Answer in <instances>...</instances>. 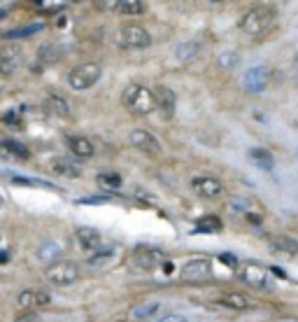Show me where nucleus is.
I'll return each mask as SVG.
<instances>
[{
	"label": "nucleus",
	"instance_id": "nucleus-29",
	"mask_svg": "<svg viewBox=\"0 0 298 322\" xmlns=\"http://www.w3.org/2000/svg\"><path fill=\"white\" fill-rule=\"evenodd\" d=\"M198 51H201V45H198V42H182V45L177 47L175 56L180 61H191L193 56H198Z\"/></svg>",
	"mask_w": 298,
	"mask_h": 322
},
{
	"label": "nucleus",
	"instance_id": "nucleus-8",
	"mask_svg": "<svg viewBox=\"0 0 298 322\" xmlns=\"http://www.w3.org/2000/svg\"><path fill=\"white\" fill-rule=\"evenodd\" d=\"M161 259H163L161 250H156V247H152V245H137L135 250H133V264H135L137 269H142V271L156 269L158 264H161Z\"/></svg>",
	"mask_w": 298,
	"mask_h": 322
},
{
	"label": "nucleus",
	"instance_id": "nucleus-25",
	"mask_svg": "<svg viewBox=\"0 0 298 322\" xmlns=\"http://www.w3.org/2000/svg\"><path fill=\"white\" fill-rule=\"evenodd\" d=\"M114 10L119 14H145L147 5L140 0H122V3H114Z\"/></svg>",
	"mask_w": 298,
	"mask_h": 322
},
{
	"label": "nucleus",
	"instance_id": "nucleus-23",
	"mask_svg": "<svg viewBox=\"0 0 298 322\" xmlns=\"http://www.w3.org/2000/svg\"><path fill=\"white\" fill-rule=\"evenodd\" d=\"M217 303H219V306L233 308V311H245V308H249V306H252V301H249L247 297H243V294H235V292L219 297V299H217Z\"/></svg>",
	"mask_w": 298,
	"mask_h": 322
},
{
	"label": "nucleus",
	"instance_id": "nucleus-4",
	"mask_svg": "<svg viewBox=\"0 0 298 322\" xmlns=\"http://www.w3.org/2000/svg\"><path fill=\"white\" fill-rule=\"evenodd\" d=\"M240 276H243V280L247 282V285H252L254 290H275L273 273H270L268 266H263V264H256V262L243 264Z\"/></svg>",
	"mask_w": 298,
	"mask_h": 322
},
{
	"label": "nucleus",
	"instance_id": "nucleus-14",
	"mask_svg": "<svg viewBox=\"0 0 298 322\" xmlns=\"http://www.w3.org/2000/svg\"><path fill=\"white\" fill-rule=\"evenodd\" d=\"M16 301H19L21 308H42L51 301V297H49V292H45V290H24Z\"/></svg>",
	"mask_w": 298,
	"mask_h": 322
},
{
	"label": "nucleus",
	"instance_id": "nucleus-30",
	"mask_svg": "<svg viewBox=\"0 0 298 322\" xmlns=\"http://www.w3.org/2000/svg\"><path fill=\"white\" fill-rule=\"evenodd\" d=\"M98 182H101L103 187H107V189H122V185H124V180H122V175L119 173H101L98 175Z\"/></svg>",
	"mask_w": 298,
	"mask_h": 322
},
{
	"label": "nucleus",
	"instance_id": "nucleus-16",
	"mask_svg": "<svg viewBox=\"0 0 298 322\" xmlns=\"http://www.w3.org/2000/svg\"><path fill=\"white\" fill-rule=\"evenodd\" d=\"M28 147H24L21 142H16V140H0V156L3 159H10V161H14V159H28Z\"/></svg>",
	"mask_w": 298,
	"mask_h": 322
},
{
	"label": "nucleus",
	"instance_id": "nucleus-28",
	"mask_svg": "<svg viewBox=\"0 0 298 322\" xmlns=\"http://www.w3.org/2000/svg\"><path fill=\"white\" fill-rule=\"evenodd\" d=\"M45 30V24H31V26H21V28H14V30H7L5 38L7 40H16V38H28V35H35Z\"/></svg>",
	"mask_w": 298,
	"mask_h": 322
},
{
	"label": "nucleus",
	"instance_id": "nucleus-6",
	"mask_svg": "<svg viewBox=\"0 0 298 322\" xmlns=\"http://www.w3.org/2000/svg\"><path fill=\"white\" fill-rule=\"evenodd\" d=\"M119 45L126 49H145L152 45V35L142 26H124L119 30Z\"/></svg>",
	"mask_w": 298,
	"mask_h": 322
},
{
	"label": "nucleus",
	"instance_id": "nucleus-21",
	"mask_svg": "<svg viewBox=\"0 0 298 322\" xmlns=\"http://www.w3.org/2000/svg\"><path fill=\"white\" fill-rule=\"evenodd\" d=\"M158 308H161V303L158 301H145V303H140V306L133 308L131 320L133 322H145V320H149V317L156 315Z\"/></svg>",
	"mask_w": 298,
	"mask_h": 322
},
{
	"label": "nucleus",
	"instance_id": "nucleus-15",
	"mask_svg": "<svg viewBox=\"0 0 298 322\" xmlns=\"http://www.w3.org/2000/svg\"><path fill=\"white\" fill-rule=\"evenodd\" d=\"M49 173H54V175H58V177H80L82 168L77 166L75 161L56 156V159L49 161Z\"/></svg>",
	"mask_w": 298,
	"mask_h": 322
},
{
	"label": "nucleus",
	"instance_id": "nucleus-3",
	"mask_svg": "<svg viewBox=\"0 0 298 322\" xmlns=\"http://www.w3.org/2000/svg\"><path fill=\"white\" fill-rule=\"evenodd\" d=\"M47 280L51 285H72V282L80 278V264L77 262H70V259H58V262L49 264L45 271Z\"/></svg>",
	"mask_w": 298,
	"mask_h": 322
},
{
	"label": "nucleus",
	"instance_id": "nucleus-36",
	"mask_svg": "<svg viewBox=\"0 0 298 322\" xmlns=\"http://www.w3.org/2000/svg\"><path fill=\"white\" fill-rule=\"evenodd\" d=\"M158 322H187L184 315H177V313H170V315H163Z\"/></svg>",
	"mask_w": 298,
	"mask_h": 322
},
{
	"label": "nucleus",
	"instance_id": "nucleus-2",
	"mask_svg": "<svg viewBox=\"0 0 298 322\" xmlns=\"http://www.w3.org/2000/svg\"><path fill=\"white\" fill-rule=\"evenodd\" d=\"M124 103H126L128 110H133L135 115H149V112L156 108V98L147 86L142 84H131L124 91Z\"/></svg>",
	"mask_w": 298,
	"mask_h": 322
},
{
	"label": "nucleus",
	"instance_id": "nucleus-34",
	"mask_svg": "<svg viewBox=\"0 0 298 322\" xmlns=\"http://www.w3.org/2000/svg\"><path fill=\"white\" fill-rule=\"evenodd\" d=\"M219 259H222V262L226 264L228 269H235V266H237V259L231 255V252H222V255H219Z\"/></svg>",
	"mask_w": 298,
	"mask_h": 322
},
{
	"label": "nucleus",
	"instance_id": "nucleus-17",
	"mask_svg": "<svg viewBox=\"0 0 298 322\" xmlns=\"http://www.w3.org/2000/svg\"><path fill=\"white\" fill-rule=\"evenodd\" d=\"M66 142H68V150H70L75 156H80V159H89V156H93L91 140H86V138H82V136H68Z\"/></svg>",
	"mask_w": 298,
	"mask_h": 322
},
{
	"label": "nucleus",
	"instance_id": "nucleus-9",
	"mask_svg": "<svg viewBox=\"0 0 298 322\" xmlns=\"http://www.w3.org/2000/svg\"><path fill=\"white\" fill-rule=\"evenodd\" d=\"M21 59H24L21 47H16V45L3 47V49H0V75L3 77L14 75V73L21 68Z\"/></svg>",
	"mask_w": 298,
	"mask_h": 322
},
{
	"label": "nucleus",
	"instance_id": "nucleus-33",
	"mask_svg": "<svg viewBox=\"0 0 298 322\" xmlns=\"http://www.w3.org/2000/svg\"><path fill=\"white\" fill-rule=\"evenodd\" d=\"M0 121H12V126H21V121H19V112H16V110L5 112V115H0Z\"/></svg>",
	"mask_w": 298,
	"mask_h": 322
},
{
	"label": "nucleus",
	"instance_id": "nucleus-11",
	"mask_svg": "<svg viewBox=\"0 0 298 322\" xmlns=\"http://www.w3.org/2000/svg\"><path fill=\"white\" fill-rule=\"evenodd\" d=\"M191 187L196 189V194H201L203 199H214V196H219V194L224 191L222 180H217V177H212V175L193 177V180H191Z\"/></svg>",
	"mask_w": 298,
	"mask_h": 322
},
{
	"label": "nucleus",
	"instance_id": "nucleus-5",
	"mask_svg": "<svg viewBox=\"0 0 298 322\" xmlns=\"http://www.w3.org/2000/svg\"><path fill=\"white\" fill-rule=\"evenodd\" d=\"M98 80H101V66L98 63H80L68 73V84L75 91L91 89Z\"/></svg>",
	"mask_w": 298,
	"mask_h": 322
},
{
	"label": "nucleus",
	"instance_id": "nucleus-13",
	"mask_svg": "<svg viewBox=\"0 0 298 322\" xmlns=\"http://www.w3.org/2000/svg\"><path fill=\"white\" fill-rule=\"evenodd\" d=\"M131 142L137 147V150L142 152H149V154H158L161 152V145H158V140L152 136L149 131H145V129H135V131H131Z\"/></svg>",
	"mask_w": 298,
	"mask_h": 322
},
{
	"label": "nucleus",
	"instance_id": "nucleus-32",
	"mask_svg": "<svg viewBox=\"0 0 298 322\" xmlns=\"http://www.w3.org/2000/svg\"><path fill=\"white\" fill-rule=\"evenodd\" d=\"M37 7H40V10H49V12H58V10H63V7H66V3H51V0H40V3H37Z\"/></svg>",
	"mask_w": 298,
	"mask_h": 322
},
{
	"label": "nucleus",
	"instance_id": "nucleus-37",
	"mask_svg": "<svg viewBox=\"0 0 298 322\" xmlns=\"http://www.w3.org/2000/svg\"><path fill=\"white\" fill-rule=\"evenodd\" d=\"M293 66H296V82H298V56H296V63H293Z\"/></svg>",
	"mask_w": 298,
	"mask_h": 322
},
{
	"label": "nucleus",
	"instance_id": "nucleus-26",
	"mask_svg": "<svg viewBox=\"0 0 298 322\" xmlns=\"http://www.w3.org/2000/svg\"><path fill=\"white\" fill-rule=\"evenodd\" d=\"M114 257H116V247L110 245V247H105V250H98L96 255L89 257V266H107Z\"/></svg>",
	"mask_w": 298,
	"mask_h": 322
},
{
	"label": "nucleus",
	"instance_id": "nucleus-18",
	"mask_svg": "<svg viewBox=\"0 0 298 322\" xmlns=\"http://www.w3.org/2000/svg\"><path fill=\"white\" fill-rule=\"evenodd\" d=\"M154 98H156V105L161 108V110L166 112L168 117H170V115H172V110H175V103H177L175 91H172L170 86H158L156 94H154Z\"/></svg>",
	"mask_w": 298,
	"mask_h": 322
},
{
	"label": "nucleus",
	"instance_id": "nucleus-35",
	"mask_svg": "<svg viewBox=\"0 0 298 322\" xmlns=\"http://www.w3.org/2000/svg\"><path fill=\"white\" fill-rule=\"evenodd\" d=\"M107 199L105 196H89V199H80V201H77V206H89V203H105Z\"/></svg>",
	"mask_w": 298,
	"mask_h": 322
},
{
	"label": "nucleus",
	"instance_id": "nucleus-22",
	"mask_svg": "<svg viewBox=\"0 0 298 322\" xmlns=\"http://www.w3.org/2000/svg\"><path fill=\"white\" fill-rule=\"evenodd\" d=\"M222 220L217 215H203L201 220L196 222L193 227V234H214V231H222Z\"/></svg>",
	"mask_w": 298,
	"mask_h": 322
},
{
	"label": "nucleus",
	"instance_id": "nucleus-39",
	"mask_svg": "<svg viewBox=\"0 0 298 322\" xmlns=\"http://www.w3.org/2000/svg\"><path fill=\"white\" fill-rule=\"evenodd\" d=\"M0 16H5V12H3V10H0Z\"/></svg>",
	"mask_w": 298,
	"mask_h": 322
},
{
	"label": "nucleus",
	"instance_id": "nucleus-27",
	"mask_svg": "<svg viewBox=\"0 0 298 322\" xmlns=\"http://www.w3.org/2000/svg\"><path fill=\"white\" fill-rule=\"evenodd\" d=\"M45 110L51 112V115H58V117H68L70 115V110H68V103L63 101V98H58V96H49L45 101Z\"/></svg>",
	"mask_w": 298,
	"mask_h": 322
},
{
	"label": "nucleus",
	"instance_id": "nucleus-10",
	"mask_svg": "<svg viewBox=\"0 0 298 322\" xmlns=\"http://www.w3.org/2000/svg\"><path fill=\"white\" fill-rule=\"evenodd\" d=\"M268 80H270V73H268L266 66L252 68V70H247L245 73V77H243L247 91H252V94H263L266 86H268Z\"/></svg>",
	"mask_w": 298,
	"mask_h": 322
},
{
	"label": "nucleus",
	"instance_id": "nucleus-12",
	"mask_svg": "<svg viewBox=\"0 0 298 322\" xmlns=\"http://www.w3.org/2000/svg\"><path fill=\"white\" fill-rule=\"evenodd\" d=\"M77 243L84 252H98L103 245V236L93 227H80L77 229Z\"/></svg>",
	"mask_w": 298,
	"mask_h": 322
},
{
	"label": "nucleus",
	"instance_id": "nucleus-19",
	"mask_svg": "<svg viewBox=\"0 0 298 322\" xmlns=\"http://www.w3.org/2000/svg\"><path fill=\"white\" fill-rule=\"evenodd\" d=\"M35 255H37L40 262H51V264H54L56 259L63 255V250H61V245H58L56 241H45L40 247H37Z\"/></svg>",
	"mask_w": 298,
	"mask_h": 322
},
{
	"label": "nucleus",
	"instance_id": "nucleus-20",
	"mask_svg": "<svg viewBox=\"0 0 298 322\" xmlns=\"http://www.w3.org/2000/svg\"><path fill=\"white\" fill-rule=\"evenodd\" d=\"M249 154V159L256 164L261 171H273L275 168V161H273V154L268 150H263V147H254V150H249L247 152Z\"/></svg>",
	"mask_w": 298,
	"mask_h": 322
},
{
	"label": "nucleus",
	"instance_id": "nucleus-1",
	"mask_svg": "<svg viewBox=\"0 0 298 322\" xmlns=\"http://www.w3.org/2000/svg\"><path fill=\"white\" fill-rule=\"evenodd\" d=\"M273 24H275L273 7H256V10H249L240 19V30L245 35H263L266 30H270Z\"/></svg>",
	"mask_w": 298,
	"mask_h": 322
},
{
	"label": "nucleus",
	"instance_id": "nucleus-38",
	"mask_svg": "<svg viewBox=\"0 0 298 322\" xmlns=\"http://www.w3.org/2000/svg\"><path fill=\"white\" fill-rule=\"evenodd\" d=\"M3 203H5V199H3V196H0V208H3Z\"/></svg>",
	"mask_w": 298,
	"mask_h": 322
},
{
	"label": "nucleus",
	"instance_id": "nucleus-31",
	"mask_svg": "<svg viewBox=\"0 0 298 322\" xmlns=\"http://www.w3.org/2000/svg\"><path fill=\"white\" fill-rule=\"evenodd\" d=\"M237 61H240V56H237L235 51H231V49H228V51H222V54H219V66L226 68V70H228V68H235Z\"/></svg>",
	"mask_w": 298,
	"mask_h": 322
},
{
	"label": "nucleus",
	"instance_id": "nucleus-7",
	"mask_svg": "<svg viewBox=\"0 0 298 322\" xmlns=\"http://www.w3.org/2000/svg\"><path fill=\"white\" fill-rule=\"evenodd\" d=\"M210 273H212V264H210V259H203V257L189 259L180 269L182 280H205V278H210Z\"/></svg>",
	"mask_w": 298,
	"mask_h": 322
},
{
	"label": "nucleus",
	"instance_id": "nucleus-24",
	"mask_svg": "<svg viewBox=\"0 0 298 322\" xmlns=\"http://www.w3.org/2000/svg\"><path fill=\"white\" fill-rule=\"evenodd\" d=\"M270 245L280 252H287V255H298V241L289 236H273L270 238Z\"/></svg>",
	"mask_w": 298,
	"mask_h": 322
}]
</instances>
